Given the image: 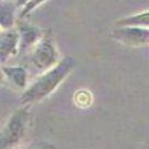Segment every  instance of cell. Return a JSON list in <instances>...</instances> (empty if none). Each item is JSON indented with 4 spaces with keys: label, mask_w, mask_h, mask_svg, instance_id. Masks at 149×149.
Segmentation results:
<instances>
[{
    "label": "cell",
    "mask_w": 149,
    "mask_h": 149,
    "mask_svg": "<svg viewBox=\"0 0 149 149\" xmlns=\"http://www.w3.org/2000/svg\"><path fill=\"white\" fill-rule=\"evenodd\" d=\"M111 36L127 46H145L149 44V28L120 26L112 31Z\"/></svg>",
    "instance_id": "3957f363"
},
{
    "label": "cell",
    "mask_w": 149,
    "mask_h": 149,
    "mask_svg": "<svg viewBox=\"0 0 149 149\" xmlns=\"http://www.w3.org/2000/svg\"><path fill=\"white\" fill-rule=\"evenodd\" d=\"M14 10L15 3L7 0H0V26L10 29L14 22Z\"/></svg>",
    "instance_id": "8992f818"
},
{
    "label": "cell",
    "mask_w": 149,
    "mask_h": 149,
    "mask_svg": "<svg viewBox=\"0 0 149 149\" xmlns=\"http://www.w3.org/2000/svg\"><path fill=\"white\" fill-rule=\"evenodd\" d=\"M58 58V53L56 51L55 45L49 36L42 37L35 44L34 51L31 56V61L34 67L38 70L51 69L56 64Z\"/></svg>",
    "instance_id": "7a4b0ae2"
},
{
    "label": "cell",
    "mask_w": 149,
    "mask_h": 149,
    "mask_svg": "<svg viewBox=\"0 0 149 149\" xmlns=\"http://www.w3.org/2000/svg\"><path fill=\"white\" fill-rule=\"evenodd\" d=\"M74 64L76 61L72 57H65L61 63L46 70V72L32 84L22 94L21 101L23 103L34 102L51 94L72 70Z\"/></svg>",
    "instance_id": "6da1fadb"
},
{
    "label": "cell",
    "mask_w": 149,
    "mask_h": 149,
    "mask_svg": "<svg viewBox=\"0 0 149 149\" xmlns=\"http://www.w3.org/2000/svg\"><path fill=\"white\" fill-rule=\"evenodd\" d=\"M30 1H31V0H14L17 7H24L25 5H28Z\"/></svg>",
    "instance_id": "7c38bea8"
},
{
    "label": "cell",
    "mask_w": 149,
    "mask_h": 149,
    "mask_svg": "<svg viewBox=\"0 0 149 149\" xmlns=\"http://www.w3.org/2000/svg\"><path fill=\"white\" fill-rule=\"evenodd\" d=\"M3 71L12 82H14L17 86L21 87V88H24L25 81H26V71L24 68L9 67V68H3Z\"/></svg>",
    "instance_id": "9c48e42d"
},
{
    "label": "cell",
    "mask_w": 149,
    "mask_h": 149,
    "mask_svg": "<svg viewBox=\"0 0 149 149\" xmlns=\"http://www.w3.org/2000/svg\"><path fill=\"white\" fill-rule=\"evenodd\" d=\"M116 24L118 26H141V28H149V10L121 19V20L117 21Z\"/></svg>",
    "instance_id": "52a82bcc"
},
{
    "label": "cell",
    "mask_w": 149,
    "mask_h": 149,
    "mask_svg": "<svg viewBox=\"0 0 149 149\" xmlns=\"http://www.w3.org/2000/svg\"><path fill=\"white\" fill-rule=\"evenodd\" d=\"M20 47L24 49L26 47L31 46L33 44H36L41 38V33L34 26L24 25L20 30Z\"/></svg>",
    "instance_id": "ba28073f"
},
{
    "label": "cell",
    "mask_w": 149,
    "mask_h": 149,
    "mask_svg": "<svg viewBox=\"0 0 149 149\" xmlns=\"http://www.w3.org/2000/svg\"><path fill=\"white\" fill-rule=\"evenodd\" d=\"M46 0H31L28 5H25L22 9V12H21V17H24L25 14L30 13L32 10H34L36 7H38L40 5H42L43 2H45Z\"/></svg>",
    "instance_id": "30bf717a"
},
{
    "label": "cell",
    "mask_w": 149,
    "mask_h": 149,
    "mask_svg": "<svg viewBox=\"0 0 149 149\" xmlns=\"http://www.w3.org/2000/svg\"><path fill=\"white\" fill-rule=\"evenodd\" d=\"M20 34L15 31H8L0 35V59H5L18 48Z\"/></svg>",
    "instance_id": "5b68a950"
},
{
    "label": "cell",
    "mask_w": 149,
    "mask_h": 149,
    "mask_svg": "<svg viewBox=\"0 0 149 149\" xmlns=\"http://www.w3.org/2000/svg\"><path fill=\"white\" fill-rule=\"evenodd\" d=\"M26 122V112L20 111L11 118L10 123L6 127L2 134L1 143L5 145H11L17 143L23 135L24 125Z\"/></svg>",
    "instance_id": "277c9868"
},
{
    "label": "cell",
    "mask_w": 149,
    "mask_h": 149,
    "mask_svg": "<svg viewBox=\"0 0 149 149\" xmlns=\"http://www.w3.org/2000/svg\"><path fill=\"white\" fill-rule=\"evenodd\" d=\"M29 149H54V147L48 144H40L34 146V147H31V148Z\"/></svg>",
    "instance_id": "8fae6325"
}]
</instances>
